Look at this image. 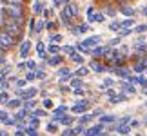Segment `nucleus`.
<instances>
[{"mask_svg": "<svg viewBox=\"0 0 147 136\" xmlns=\"http://www.w3.org/2000/svg\"><path fill=\"white\" fill-rule=\"evenodd\" d=\"M5 15L9 16V22H15L18 26H22V22H24V9H22V5H7L5 7Z\"/></svg>", "mask_w": 147, "mask_h": 136, "instance_id": "f257e3e1", "label": "nucleus"}, {"mask_svg": "<svg viewBox=\"0 0 147 136\" xmlns=\"http://www.w3.org/2000/svg\"><path fill=\"white\" fill-rule=\"evenodd\" d=\"M4 31L7 33L9 36H13L15 40L22 36V27H20L18 24H15V22H9V20H7V22H4Z\"/></svg>", "mask_w": 147, "mask_h": 136, "instance_id": "f03ea898", "label": "nucleus"}, {"mask_svg": "<svg viewBox=\"0 0 147 136\" xmlns=\"http://www.w3.org/2000/svg\"><path fill=\"white\" fill-rule=\"evenodd\" d=\"M15 44H16V40L13 36H9L4 29L0 31V49H9V47H13Z\"/></svg>", "mask_w": 147, "mask_h": 136, "instance_id": "7ed1b4c3", "label": "nucleus"}, {"mask_svg": "<svg viewBox=\"0 0 147 136\" xmlns=\"http://www.w3.org/2000/svg\"><path fill=\"white\" fill-rule=\"evenodd\" d=\"M62 18H64V22L67 24V20L73 18V13H71V9H69V5H65L64 11H62Z\"/></svg>", "mask_w": 147, "mask_h": 136, "instance_id": "20e7f679", "label": "nucleus"}, {"mask_svg": "<svg viewBox=\"0 0 147 136\" xmlns=\"http://www.w3.org/2000/svg\"><path fill=\"white\" fill-rule=\"evenodd\" d=\"M102 133V125H94L91 129H87V136H98Z\"/></svg>", "mask_w": 147, "mask_h": 136, "instance_id": "39448f33", "label": "nucleus"}, {"mask_svg": "<svg viewBox=\"0 0 147 136\" xmlns=\"http://www.w3.org/2000/svg\"><path fill=\"white\" fill-rule=\"evenodd\" d=\"M87 109V102H80V104H76L75 107H73V111L75 112H84Z\"/></svg>", "mask_w": 147, "mask_h": 136, "instance_id": "423d86ee", "label": "nucleus"}, {"mask_svg": "<svg viewBox=\"0 0 147 136\" xmlns=\"http://www.w3.org/2000/svg\"><path fill=\"white\" fill-rule=\"evenodd\" d=\"M120 11H122L123 15H127V16H133V15H134V9H133V7H127V5H122Z\"/></svg>", "mask_w": 147, "mask_h": 136, "instance_id": "0eeeda50", "label": "nucleus"}, {"mask_svg": "<svg viewBox=\"0 0 147 136\" xmlns=\"http://www.w3.org/2000/svg\"><path fill=\"white\" fill-rule=\"evenodd\" d=\"M89 20H91V22H104V15H102V13H96V15L89 16Z\"/></svg>", "mask_w": 147, "mask_h": 136, "instance_id": "6e6552de", "label": "nucleus"}, {"mask_svg": "<svg viewBox=\"0 0 147 136\" xmlns=\"http://www.w3.org/2000/svg\"><path fill=\"white\" fill-rule=\"evenodd\" d=\"M91 69L102 73V71H105V67H104V65H100V64H96V62H93V64H91Z\"/></svg>", "mask_w": 147, "mask_h": 136, "instance_id": "1a4fd4ad", "label": "nucleus"}, {"mask_svg": "<svg viewBox=\"0 0 147 136\" xmlns=\"http://www.w3.org/2000/svg\"><path fill=\"white\" fill-rule=\"evenodd\" d=\"M56 122H62V123H65V125H69V123L73 122V118H69V116H62V118H55Z\"/></svg>", "mask_w": 147, "mask_h": 136, "instance_id": "9d476101", "label": "nucleus"}, {"mask_svg": "<svg viewBox=\"0 0 147 136\" xmlns=\"http://www.w3.org/2000/svg\"><path fill=\"white\" fill-rule=\"evenodd\" d=\"M33 94H36V89H27L26 93H22V98H31Z\"/></svg>", "mask_w": 147, "mask_h": 136, "instance_id": "9b49d317", "label": "nucleus"}, {"mask_svg": "<svg viewBox=\"0 0 147 136\" xmlns=\"http://www.w3.org/2000/svg\"><path fill=\"white\" fill-rule=\"evenodd\" d=\"M107 51V47H96V49H93V55L94 56H100V55H104Z\"/></svg>", "mask_w": 147, "mask_h": 136, "instance_id": "f8f14e48", "label": "nucleus"}, {"mask_svg": "<svg viewBox=\"0 0 147 136\" xmlns=\"http://www.w3.org/2000/svg\"><path fill=\"white\" fill-rule=\"evenodd\" d=\"M27 51H29V42H24V44H22V51H20V55H22V56H26V55H27Z\"/></svg>", "mask_w": 147, "mask_h": 136, "instance_id": "ddd939ff", "label": "nucleus"}, {"mask_svg": "<svg viewBox=\"0 0 147 136\" xmlns=\"http://www.w3.org/2000/svg\"><path fill=\"white\" fill-rule=\"evenodd\" d=\"M67 5H69V9H71L73 16H76V15H78V5H76V4H67Z\"/></svg>", "mask_w": 147, "mask_h": 136, "instance_id": "4468645a", "label": "nucleus"}, {"mask_svg": "<svg viewBox=\"0 0 147 136\" xmlns=\"http://www.w3.org/2000/svg\"><path fill=\"white\" fill-rule=\"evenodd\" d=\"M4 2H7L9 5H22V4H24V0H4Z\"/></svg>", "mask_w": 147, "mask_h": 136, "instance_id": "2eb2a0df", "label": "nucleus"}, {"mask_svg": "<svg viewBox=\"0 0 147 136\" xmlns=\"http://www.w3.org/2000/svg\"><path fill=\"white\" fill-rule=\"evenodd\" d=\"M60 62H62L60 56H55V58H51V60H49V64H51V65H58Z\"/></svg>", "mask_w": 147, "mask_h": 136, "instance_id": "dca6fc26", "label": "nucleus"}, {"mask_svg": "<svg viewBox=\"0 0 147 136\" xmlns=\"http://www.w3.org/2000/svg\"><path fill=\"white\" fill-rule=\"evenodd\" d=\"M64 51H65V53H69V55H75V47H73V45H65Z\"/></svg>", "mask_w": 147, "mask_h": 136, "instance_id": "f3484780", "label": "nucleus"}, {"mask_svg": "<svg viewBox=\"0 0 147 136\" xmlns=\"http://www.w3.org/2000/svg\"><path fill=\"white\" fill-rule=\"evenodd\" d=\"M73 62H76V64H82V62H84V58H82L80 55H73Z\"/></svg>", "mask_w": 147, "mask_h": 136, "instance_id": "a211bd4d", "label": "nucleus"}, {"mask_svg": "<svg viewBox=\"0 0 147 136\" xmlns=\"http://www.w3.org/2000/svg\"><path fill=\"white\" fill-rule=\"evenodd\" d=\"M113 120H115V116H102V122H104V123H109Z\"/></svg>", "mask_w": 147, "mask_h": 136, "instance_id": "6ab92c4d", "label": "nucleus"}, {"mask_svg": "<svg viewBox=\"0 0 147 136\" xmlns=\"http://www.w3.org/2000/svg\"><path fill=\"white\" fill-rule=\"evenodd\" d=\"M109 27H111V31H116V29H120V24H118V22H113Z\"/></svg>", "mask_w": 147, "mask_h": 136, "instance_id": "aec40b11", "label": "nucleus"}, {"mask_svg": "<svg viewBox=\"0 0 147 136\" xmlns=\"http://www.w3.org/2000/svg\"><path fill=\"white\" fill-rule=\"evenodd\" d=\"M89 120H91V116H89V114H86V116H82V118H80V123H87Z\"/></svg>", "mask_w": 147, "mask_h": 136, "instance_id": "412c9836", "label": "nucleus"}, {"mask_svg": "<svg viewBox=\"0 0 147 136\" xmlns=\"http://www.w3.org/2000/svg\"><path fill=\"white\" fill-rule=\"evenodd\" d=\"M133 22H134L133 18H129V20H125V22H123L122 26H123V27H129V26H133Z\"/></svg>", "mask_w": 147, "mask_h": 136, "instance_id": "4be33fe9", "label": "nucleus"}, {"mask_svg": "<svg viewBox=\"0 0 147 136\" xmlns=\"http://www.w3.org/2000/svg\"><path fill=\"white\" fill-rule=\"evenodd\" d=\"M144 31H147V26H138L136 27V33H144Z\"/></svg>", "mask_w": 147, "mask_h": 136, "instance_id": "5701e85b", "label": "nucleus"}, {"mask_svg": "<svg viewBox=\"0 0 147 136\" xmlns=\"http://www.w3.org/2000/svg\"><path fill=\"white\" fill-rule=\"evenodd\" d=\"M76 75H80V76L87 75V69H86V67H82V69H78V73H76Z\"/></svg>", "mask_w": 147, "mask_h": 136, "instance_id": "b1692460", "label": "nucleus"}, {"mask_svg": "<svg viewBox=\"0 0 147 136\" xmlns=\"http://www.w3.org/2000/svg\"><path fill=\"white\" fill-rule=\"evenodd\" d=\"M47 131H51V133L56 131V123H49V125H47Z\"/></svg>", "mask_w": 147, "mask_h": 136, "instance_id": "393cba45", "label": "nucleus"}, {"mask_svg": "<svg viewBox=\"0 0 147 136\" xmlns=\"http://www.w3.org/2000/svg\"><path fill=\"white\" fill-rule=\"evenodd\" d=\"M36 49H38V53L44 56V44H38V45H36Z\"/></svg>", "mask_w": 147, "mask_h": 136, "instance_id": "a878e982", "label": "nucleus"}, {"mask_svg": "<svg viewBox=\"0 0 147 136\" xmlns=\"http://www.w3.org/2000/svg\"><path fill=\"white\" fill-rule=\"evenodd\" d=\"M118 131H120V133H129V127H125V125H120V127H118Z\"/></svg>", "mask_w": 147, "mask_h": 136, "instance_id": "bb28decb", "label": "nucleus"}, {"mask_svg": "<svg viewBox=\"0 0 147 136\" xmlns=\"http://www.w3.org/2000/svg\"><path fill=\"white\" fill-rule=\"evenodd\" d=\"M49 51L51 53H58V45H49Z\"/></svg>", "mask_w": 147, "mask_h": 136, "instance_id": "cd10ccee", "label": "nucleus"}, {"mask_svg": "<svg viewBox=\"0 0 147 136\" xmlns=\"http://www.w3.org/2000/svg\"><path fill=\"white\" fill-rule=\"evenodd\" d=\"M35 11H36V13H40V11H42V5H40V2H36V4H35Z\"/></svg>", "mask_w": 147, "mask_h": 136, "instance_id": "c85d7f7f", "label": "nucleus"}, {"mask_svg": "<svg viewBox=\"0 0 147 136\" xmlns=\"http://www.w3.org/2000/svg\"><path fill=\"white\" fill-rule=\"evenodd\" d=\"M64 111H65V105H64V107H58V109H56V114H62Z\"/></svg>", "mask_w": 147, "mask_h": 136, "instance_id": "c756f323", "label": "nucleus"}, {"mask_svg": "<svg viewBox=\"0 0 147 136\" xmlns=\"http://www.w3.org/2000/svg\"><path fill=\"white\" fill-rule=\"evenodd\" d=\"M129 33H131L129 29H122V31H120V35H122V36H125V35H129Z\"/></svg>", "mask_w": 147, "mask_h": 136, "instance_id": "7c9ffc66", "label": "nucleus"}, {"mask_svg": "<svg viewBox=\"0 0 147 136\" xmlns=\"http://www.w3.org/2000/svg\"><path fill=\"white\" fill-rule=\"evenodd\" d=\"M27 134H29V136H36V131H33V129H29V131H27Z\"/></svg>", "mask_w": 147, "mask_h": 136, "instance_id": "2f4dec72", "label": "nucleus"}, {"mask_svg": "<svg viewBox=\"0 0 147 136\" xmlns=\"http://www.w3.org/2000/svg\"><path fill=\"white\" fill-rule=\"evenodd\" d=\"M9 105H11V107H16V105H18V100H13V102H11Z\"/></svg>", "mask_w": 147, "mask_h": 136, "instance_id": "473e14b6", "label": "nucleus"}, {"mask_svg": "<svg viewBox=\"0 0 147 136\" xmlns=\"http://www.w3.org/2000/svg\"><path fill=\"white\" fill-rule=\"evenodd\" d=\"M129 120H131V118H129V116H123V118H122V123H127Z\"/></svg>", "mask_w": 147, "mask_h": 136, "instance_id": "72a5a7b5", "label": "nucleus"}, {"mask_svg": "<svg viewBox=\"0 0 147 136\" xmlns=\"http://www.w3.org/2000/svg\"><path fill=\"white\" fill-rule=\"evenodd\" d=\"M44 105H46V107H51L53 104H51V100H46V102H44Z\"/></svg>", "mask_w": 147, "mask_h": 136, "instance_id": "f704fd0d", "label": "nucleus"}, {"mask_svg": "<svg viewBox=\"0 0 147 136\" xmlns=\"http://www.w3.org/2000/svg\"><path fill=\"white\" fill-rule=\"evenodd\" d=\"M15 136H24V131H18V133H16Z\"/></svg>", "mask_w": 147, "mask_h": 136, "instance_id": "c9c22d12", "label": "nucleus"}, {"mask_svg": "<svg viewBox=\"0 0 147 136\" xmlns=\"http://www.w3.org/2000/svg\"><path fill=\"white\" fill-rule=\"evenodd\" d=\"M142 13H144V15H147V5H145V7L142 9Z\"/></svg>", "mask_w": 147, "mask_h": 136, "instance_id": "e433bc0d", "label": "nucleus"}, {"mask_svg": "<svg viewBox=\"0 0 147 136\" xmlns=\"http://www.w3.org/2000/svg\"><path fill=\"white\" fill-rule=\"evenodd\" d=\"M122 2H129V0H122Z\"/></svg>", "mask_w": 147, "mask_h": 136, "instance_id": "4c0bfd02", "label": "nucleus"}]
</instances>
